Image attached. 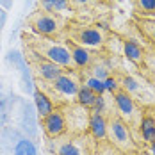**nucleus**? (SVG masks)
I'll return each mask as SVG.
<instances>
[{
    "label": "nucleus",
    "mask_w": 155,
    "mask_h": 155,
    "mask_svg": "<svg viewBox=\"0 0 155 155\" xmlns=\"http://www.w3.org/2000/svg\"><path fill=\"white\" fill-rule=\"evenodd\" d=\"M29 25L38 36L50 38V39H68V23L66 18L59 13H47L36 11L29 18Z\"/></svg>",
    "instance_id": "1"
},
{
    "label": "nucleus",
    "mask_w": 155,
    "mask_h": 155,
    "mask_svg": "<svg viewBox=\"0 0 155 155\" xmlns=\"http://www.w3.org/2000/svg\"><path fill=\"white\" fill-rule=\"evenodd\" d=\"M31 45L34 48V52H36V55H41L48 61L55 62L61 68H70V70L77 68L68 45H61L55 39L43 38V36H38V34L34 38H31Z\"/></svg>",
    "instance_id": "2"
},
{
    "label": "nucleus",
    "mask_w": 155,
    "mask_h": 155,
    "mask_svg": "<svg viewBox=\"0 0 155 155\" xmlns=\"http://www.w3.org/2000/svg\"><path fill=\"white\" fill-rule=\"evenodd\" d=\"M68 39L87 50H102L109 41V31L104 25H68Z\"/></svg>",
    "instance_id": "3"
},
{
    "label": "nucleus",
    "mask_w": 155,
    "mask_h": 155,
    "mask_svg": "<svg viewBox=\"0 0 155 155\" xmlns=\"http://www.w3.org/2000/svg\"><path fill=\"white\" fill-rule=\"evenodd\" d=\"M107 139L112 146H116L120 152H125V153H130V152L137 150L128 125L118 116L110 118V121L107 123Z\"/></svg>",
    "instance_id": "4"
},
{
    "label": "nucleus",
    "mask_w": 155,
    "mask_h": 155,
    "mask_svg": "<svg viewBox=\"0 0 155 155\" xmlns=\"http://www.w3.org/2000/svg\"><path fill=\"white\" fill-rule=\"evenodd\" d=\"M114 104H116V109H118V112H120V116H121V120L125 123L130 125V127H139L144 112L136 104L132 94H128L123 89L116 91L114 93Z\"/></svg>",
    "instance_id": "5"
},
{
    "label": "nucleus",
    "mask_w": 155,
    "mask_h": 155,
    "mask_svg": "<svg viewBox=\"0 0 155 155\" xmlns=\"http://www.w3.org/2000/svg\"><path fill=\"white\" fill-rule=\"evenodd\" d=\"M54 84V89L59 94L66 96V98H73L78 94V89H80V82H78L77 75L73 73H62L57 80L52 82Z\"/></svg>",
    "instance_id": "6"
},
{
    "label": "nucleus",
    "mask_w": 155,
    "mask_h": 155,
    "mask_svg": "<svg viewBox=\"0 0 155 155\" xmlns=\"http://www.w3.org/2000/svg\"><path fill=\"white\" fill-rule=\"evenodd\" d=\"M43 127H45V132H47L48 137H59L62 132L66 130L64 114H62L61 110L50 112L47 118H43Z\"/></svg>",
    "instance_id": "7"
},
{
    "label": "nucleus",
    "mask_w": 155,
    "mask_h": 155,
    "mask_svg": "<svg viewBox=\"0 0 155 155\" xmlns=\"http://www.w3.org/2000/svg\"><path fill=\"white\" fill-rule=\"evenodd\" d=\"M121 47H123V55L134 64H143L144 62V48L141 47L136 39H130V38H123L121 39Z\"/></svg>",
    "instance_id": "8"
},
{
    "label": "nucleus",
    "mask_w": 155,
    "mask_h": 155,
    "mask_svg": "<svg viewBox=\"0 0 155 155\" xmlns=\"http://www.w3.org/2000/svg\"><path fill=\"white\" fill-rule=\"evenodd\" d=\"M68 48L71 52V57H73V62L77 68H89L91 66V61H93V54L87 50V48L80 47L77 43L70 41L68 39Z\"/></svg>",
    "instance_id": "9"
},
{
    "label": "nucleus",
    "mask_w": 155,
    "mask_h": 155,
    "mask_svg": "<svg viewBox=\"0 0 155 155\" xmlns=\"http://www.w3.org/2000/svg\"><path fill=\"white\" fill-rule=\"evenodd\" d=\"M38 73L41 75V77L48 80V82H54V80H57V78L62 75V68L61 66H57L55 62L48 61L45 57H41V59H38Z\"/></svg>",
    "instance_id": "10"
},
{
    "label": "nucleus",
    "mask_w": 155,
    "mask_h": 155,
    "mask_svg": "<svg viewBox=\"0 0 155 155\" xmlns=\"http://www.w3.org/2000/svg\"><path fill=\"white\" fill-rule=\"evenodd\" d=\"M89 132L94 139H107V121L104 114L100 112H91L89 114Z\"/></svg>",
    "instance_id": "11"
},
{
    "label": "nucleus",
    "mask_w": 155,
    "mask_h": 155,
    "mask_svg": "<svg viewBox=\"0 0 155 155\" xmlns=\"http://www.w3.org/2000/svg\"><path fill=\"white\" fill-rule=\"evenodd\" d=\"M136 27L139 29V32L152 43L155 45V18H144V16H137L134 18Z\"/></svg>",
    "instance_id": "12"
},
{
    "label": "nucleus",
    "mask_w": 155,
    "mask_h": 155,
    "mask_svg": "<svg viewBox=\"0 0 155 155\" xmlns=\"http://www.w3.org/2000/svg\"><path fill=\"white\" fill-rule=\"evenodd\" d=\"M57 155H87V150H86V137H80V139L64 143L61 148L57 150Z\"/></svg>",
    "instance_id": "13"
},
{
    "label": "nucleus",
    "mask_w": 155,
    "mask_h": 155,
    "mask_svg": "<svg viewBox=\"0 0 155 155\" xmlns=\"http://www.w3.org/2000/svg\"><path fill=\"white\" fill-rule=\"evenodd\" d=\"M139 132L141 137L146 144H152L155 141V120L150 116V114H144L143 120L139 123Z\"/></svg>",
    "instance_id": "14"
},
{
    "label": "nucleus",
    "mask_w": 155,
    "mask_h": 155,
    "mask_svg": "<svg viewBox=\"0 0 155 155\" xmlns=\"http://www.w3.org/2000/svg\"><path fill=\"white\" fill-rule=\"evenodd\" d=\"M34 102H36V109H38V112H39L41 118H47L50 112L55 110L52 100H50L43 91H36V93H34Z\"/></svg>",
    "instance_id": "15"
},
{
    "label": "nucleus",
    "mask_w": 155,
    "mask_h": 155,
    "mask_svg": "<svg viewBox=\"0 0 155 155\" xmlns=\"http://www.w3.org/2000/svg\"><path fill=\"white\" fill-rule=\"evenodd\" d=\"M70 9L75 13H84V11H93L100 5L107 4V0H68Z\"/></svg>",
    "instance_id": "16"
},
{
    "label": "nucleus",
    "mask_w": 155,
    "mask_h": 155,
    "mask_svg": "<svg viewBox=\"0 0 155 155\" xmlns=\"http://www.w3.org/2000/svg\"><path fill=\"white\" fill-rule=\"evenodd\" d=\"M136 15L144 18H155V0H132Z\"/></svg>",
    "instance_id": "17"
},
{
    "label": "nucleus",
    "mask_w": 155,
    "mask_h": 155,
    "mask_svg": "<svg viewBox=\"0 0 155 155\" xmlns=\"http://www.w3.org/2000/svg\"><path fill=\"white\" fill-rule=\"evenodd\" d=\"M96 96L98 94L91 91L87 86H80V89H78V94H77V102L78 105H82V107L86 109H91L94 105V100H96Z\"/></svg>",
    "instance_id": "18"
},
{
    "label": "nucleus",
    "mask_w": 155,
    "mask_h": 155,
    "mask_svg": "<svg viewBox=\"0 0 155 155\" xmlns=\"http://www.w3.org/2000/svg\"><path fill=\"white\" fill-rule=\"evenodd\" d=\"M41 11H47V13H59L62 11H68L70 9V4L68 0H41Z\"/></svg>",
    "instance_id": "19"
},
{
    "label": "nucleus",
    "mask_w": 155,
    "mask_h": 155,
    "mask_svg": "<svg viewBox=\"0 0 155 155\" xmlns=\"http://www.w3.org/2000/svg\"><path fill=\"white\" fill-rule=\"evenodd\" d=\"M15 155H36V146L29 139H21L15 146Z\"/></svg>",
    "instance_id": "20"
},
{
    "label": "nucleus",
    "mask_w": 155,
    "mask_h": 155,
    "mask_svg": "<svg viewBox=\"0 0 155 155\" xmlns=\"http://www.w3.org/2000/svg\"><path fill=\"white\" fill-rule=\"evenodd\" d=\"M84 86H87V87H89L91 91H94L96 94L105 93V84H104V80H100V78H96V77H87L86 82H84Z\"/></svg>",
    "instance_id": "21"
},
{
    "label": "nucleus",
    "mask_w": 155,
    "mask_h": 155,
    "mask_svg": "<svg viewBox=\"0 0 155 155\" xmlns=\"http://www.w3.org/2000/svg\"><path fill=\"white\" fill-rule=\"evenodd\" d=\"M91 77H96L100 80H105L109 77V71H107V66L104 64H94L93 70H91Z\"/></svg>",
    "instance_id": "22"
},
{
    "label": "nucleus",
    "mask_w": 155,
    "mask_h": 155,
    "mask_svg": "<svg viewBox=\"0 0 155 155\" xmlns=\"http://www.w3.org/2000/svg\"><path fill=\"white\" fill-rule=\"evenodd\" d=\"M104 84H105V91H110V93L120 91V84H118V80L114 77H107L104 80Z\"/></svg>",
    "instance_id": "23"
},
{
    "label": "nucleus",
    "mask_w": 155,
    "mask_h": 155,
    "mask_svg": "<svg viewBox=\"0 0 155 155\" xmlns=\"http://www.w3.org/2000/svg\"><path fill=\"white\" fill-rule=\"evenodd\" d=\"M104 109H105V96L104 94H98L96 96V100H94V105L91 107V112H104Z\"/></svg>",
    "instance_id": "24"
},
{
    "label": "nucleus",
    "mask_w": 155,
    "mask_h": 155,
    "mask_svg": "<svg viewBox=\"0 0 155 155\" xmlns=\"http://www.w3.org/2000/svg\"><path fill=\"white\" fill-rule=\"evenodd\" d=\"M116 150H118V148H116V146H112V144L109 143V144L100 146V148H98V153H96V155H116Z\"/></svg>",
    "instance_id": "25"
},
{
    "label": "nucleus",
    "mask_w": 155,
    "mask_h": 155,
    "mask_svg": "<svg viewBox=\"0 0 155 155\" xmlns=\"http://www.w3.org/2000/svg\"><path fill=\"white\" fill-rule=\"evenodd\" d=\"M148 153H150V155H155V141L152 143V144H148Z\"/></svg>",
    "instance_id": "26"
},
{
    "label": "nucleus",
    "mask_w": 155,
    "mask_h": 155,
    "mask_svg": "<svg viewBox=\"0 0 155 155\" xmlns=\"http://www.w3.org/2000/svg\"><path fill=\"white\" fill-rule=\"evenodd\" d=\"M148 114H150V116H152V118L155 120V105H153L152 109H150V112H148Z\"/></svg>",
    "instance_id": "27"
}]
</instances>
